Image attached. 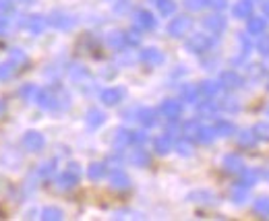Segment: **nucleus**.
<instances>
[{
	"instance_id": "15",
	"label": "nucleus",
	"mask_w": 269,
	"mask_h": 221,
	"mask_svg": "<svg viewBox=\"0 0 269 221\" xmlns=\"http://www.w3.org/2000/svg\"><path fill=\"white\" fill-rule=\"evenodd\" d=\"M17 71H19V67L15 65L13 60L3 62V65H0V81H9V79H13V77L17 75Z\"/></svg>"
},
{
	"instance_id": "6",
	"label": "nucleus",
	"mask_w": 269,
	"mask_h": 221,
	"mask_svg": "<svg viewBox=\"0 0 269 221\" xmlns=\"http://www.w3.org/2000/svg\"><path fill=\"white\" fill-rule=\"evenodd\" d=\"M209 46H212V40H209L207 36H201V34L193 36V38L187 42V48H189L191 52H195V54H203V52H207Z\"/></svg>"
},
{
	"instance_id": "11",
	"label": "nucleus",
	"mask_w": 269,
	"mask_h": 221,
	"mask_svg": "<svg viewBox=\"0 0 269 221\" xmlns=\"http://www.w3.org/2000/svg\"><path fill=\"white\" fill-rule=\"evenodd\" d=\"M162 114L170 120H176L181 116V102H174V100H168L162 104Z\"/></svg>"
},
{
	"instance_id": "9",
	"label": "nucleus",
	"mask_w": 269,
	"mask_h": 221,
	"mask_svg": "<svg viewBox=\"0 0 269 221\" xmlns=\"http://www.w3.org/2000/svg\"><path fill=\"white\" fill-rule=\"evenodd\" d=\"M123 98H125V91L121 87H110L102 93V102L106 106H116L118 102H123Z\"/></svg>"
},
{
	"instance_id": "14",
	"label": "nucleus",
	"mask_w": 269,
	"mask_h": 221,
	"mask_svg": "<svg viewBox=\"0 0 269 221\" xmlns=\"http://www.w3.org/2000/svg\"><path fill=\"white\" fill-rule=\"evenodd\" d=\"M137 27L141 29H154L156 27V19L149 11H139L137 13Z\"/></svg>"
},
{
	"instance_id": "32",
	"label": "nucleus",
	"mask_w": 269,
	"mask_h": 221,
	"mask_svg": "<svg viewBox=\"0 0 269 221\" xmlns=\"http://www.w3.org/2000/svg\"><path fill=\"white\" fill-rule=\"evenodd\" d=\"M203 93H205V96H216V93H218V89H220V85L218 83H212V81H209V83H203Z\"/></svg>"
},
{
	"instance_id": "46",
	"label": "nucleus",
	"mask_w": 269,
	"mask_h": 221,
	"mask_svg": "<svg viewBox=\"0 0 269 221\" xmlns=\"http://www.w3.org/2000/svg\"><path fill=\"white\" fill-rule=\"evenodd\" d=\"M0 112H3V104H0Z\"/></svg>"
},
{
	"instance_id": "12",
	"label": "nucleus",
	"mask_w": 269,
	"mask_h": 221,
	"mask_svg": "<svg viewBox=\"0 0 269 221\" xmlns=\"http://www.w3.org/2000/svg\"><path fill=\"white\" fill-rule=\"evenodd\" d=\"M205 27H207L209 31H214V34H222V31L226 29V19L220 17V15L207 17V19H205Z\"/></svg>"
},
{
	"instance_id": "25",
	"label": "nucleus",
	"mask_w": 269,
	"mask_h": 221,
	"mask_svg": "<svg viewBox=\"0 0 269 221\" xmlns=\"http://www.w3.org/2000/svg\"><path fill=\"white\" fill-rule=\"evenodd\" d=\"M156 5H158V11L162 15H172L174 9H176V5L172 3V0H156Z\"/></svg>"
},
{
	"instance_id": "18",
	"label": "nucleus",
	"mask_w": 269,
	"mask_h": 221,
	"mask_svg": "<svg viewBox=\"0 0 269 221\" xmlns=\"http://www.w3.org/2000/svg\"><path fill=\"white\" fill-rule=\"evenodd\" d=\"M251 9H253V7H251L249 0H241V3L234 7V15L241 17V19H247V17L251 15Z\"/></svg>"
},
{
	"instance_id": "39",
	"label": "nucleus",
	"mask_w": 269,
	"mask_h": 221,
	"mask_svg": "<svg viewBox=\"0 0 269 221\" xmlns=\"http://www.w3.org/2000/svg\"><path fill=\"white\" fill-rule=\"evenodd\" d=\"M257 137H263V139H269V124H257L255 129Z\"/></svg>"
},
{
	"instance_id": "29",
	"label": "nucleus",
	"mask_w": 269,
	"mask_h": 221,
	"mask_svg": "<svg viewBox=\"0 0 269 221\" xmlns=\"http://www.w3.org/2000/svg\"><path fill=\"white\" fill-rule=\"evenodd\" d=\"M197 96H199V89H197V87H185L183 98H185L187 102H197Z\"/></svg>"
},
{
	"instance_id": "5",
	"label": "nucleus",
	"mask_w": 269,
	"mask_h": 221,
	"mask_svg": "<svg viewBox=\"0 0 269 221\" xmlns=\"http://www.w3.org/2000/svg\"><path fill=\"white\" fill-rule=\"evenodd\" d=\"M21 25H23V29L29 31V34L38 36V34H42V29L46 27V19L40 17V15H29V17H25V19L21 21Z\"/></svg>"
},
{
	"instance_id": "30",
	"label": "nucleus",
	"mask_w": 269,
	"mask_h": 221,
	"mask_svg": "<svg viewBox=\"0 0 269 221\" xmlns=\"http://www.w3.org/2000/svg\"><path fill=\"white\" fill-rule=\"evenodd\" d=\"M263 29H265V21L263 19H253L249 23V31H251V34H259V31H263Z\"/></svg>"
},
{
	"instance_id": "34",
	"label": "nucleus",
	"mask_w": 269,
	"mask_h": 221,
	"mask_svg": "<svg viewBox=\"0 0 269 221\" xmlns=\"http://www.w3.org/2000/svg\"><path fill=\"white\" fill-rule=\"evenodd\" d=\"M176 149L181 151L183 155H191L193 153V145L189 143V141H178V145H176Z\"/></svg>"
},
{
	"instance_id": "3",
	"label": "nucleus",
	"mask_w": 269,
	"mask_h": 221,
	"mask_svg": "<svg viewBox=\"0 0 269 221\" xmlns=\"http://www.w3.org/2000/svg\"><path fill=\"white\" fill-rule=\"evenodd\" d=\"M191 27H193V21L189 17H178V19H174L170 23L168 31H170V36H174V38H183V36H187L191 31Z\"/></svg>"
},
{
	"instance_id": "16",
	"label": "nucleus",
	"mask_w": 269,
	"mask_h": 221,
	"mask_svg": "<svg viewBox=\"0 0 269 221\" xmlns=\"http://www.w3.org/2000/svg\"><path fill=\"white\" fill-rule=\"evenodd\" d=\"M224 166L228 172H241L243 170V160L238 155H228L224 160Z\"/></svg>"
},
{
	"instance_id": "35",
	"label": "nucleus",
	"mask_w": 269,
	"mask_h": 221,
	"mask_svg": "<svg viewBox=\"0 0 269 221\" xmlns=\"http://www.w3.org/2000/svg\"><path fill=\"white\" fill-rule=\"evenodd\" d=\"M199 129H201V126H199L197 122H187V124H185V135H191V137H197V133H199Z\"/></svg>"
},
{
	"instance_id": "20",
	"label": "nucleus",
	"mask_w": 269,
	"mask_h": 221,
	"mask_svg": "<svg viewBox=\"0 0 269 221\" xmlns=\"http://www.w3.org/2000/svg\"><path fill=\"white\" fill-rule=\"evenodd\" d=\"M42 219H46V221H58V219H63V211L56 209V207H48V209L42 211Z\"/></svg>"
},
{
	"instance_id": "27",
	"label": "nucleus",
	"mask_w": 269,
	"mask_h": 221,
	"mask_svg": "<svg viewBox=\"0 0 269 221\" xmlns=\"http://www.w3.org/2000/svg\"><path fill=\"white\" fill-rule=\"evenodd\" d=\"M54 166H56V162H46V164H42L40 166V170H38V176L40 178H50L52 174H54Z\"/></svg>"
},
{
	"instance_id": "2",
	"label": "nucleus",
	"mask_w": 269,
	"mask_h": 221,
	"mask_svg": "<svg viewBox=\"0 0 269 221\" xmlns=\"http://www.w3.org/2000/svg\"><path fill=\"white\" fill-rule=\"evenodd\" d=\"M79 178H81V170H79V166L77 164H71L67 170H65V174L58 178V188H63V191H69V188H73L77 182H79Z\"/></svg>"
},
{
	"instance_id": "28",
	"label": "nucleus",
	"mask_w": 269,
	"mask_h": 221,
	"mask_svg": "<svg viewBox=\"0 0 269 221\" xmlns=\"http://www.w3.org/2000/svg\"><path fill=\"white\" fill-rule=\"evenodd\" d=\"M191 201H197V203H216V197L209 195V193H193Z\"/></svg>"
},
{
	"instance_id": "33",
	"label": "nucleus",
	"mask_w": 269,
	"mask_h": 221,
	"mask_svg": "<svg viewBox=\"0 0 269 221\" xmlns=\"http://www.w3.org/2000/svg\"><path fill=\"white\" fill-rule=\"evenodd\" d=\"M108 42H110V46L121 48V46H125V34H112Z\"/></svg>"
},
{
	"instance_id": "1",
	"label": "nucleus",
	"mask_w": 269,
	"mask_h": 221,
	"mask_svg": "<svg viewBox=\"0 0 269 221\" xmlns=\"http://www.w3.org/2000/svg\"><path fill=\"white\" fill-rule=\"evenodd\" d=\"M34 102L46 110H61V108H67L69 106V98L67 93H63L61 89H38Z\"/></svg>"
},
{
	"instance_id": "45",
	"label": "nucleus",
	"mask_w": 269,
	"mask_h": 221,
	"mask_svg": "<svg viewBox=\"0 0 269 221\" xmlns=\"http://www.w3.org/2000/svg\"><path fill=\"white\" fill-rule=\"evenodd\" d=\"M7 27H9V19L0 15V34H5V31H7Z\"/></svg>"
},
{
	"instance_id": "37",
	"label": "nucleus",
	"mask_w": 269,
	"mask_h": 221,
	"mask_svg": "<svg viewBox=\"0 0 269 221\" xmlns=\"http://www.w3.org/2000/svg\"><path fill=\"white\" fill-rule=\"evenodd\" d=\"M187 7L191 11H201L203 7H207V0H187Z\"/></svg>"
},
{
	"instance_id": "10",
	"label": "nucleus",
	"mask_w": 269,
	"mask_h": 221,
	"mask_svg": "<svg viewBox=\"0 0 269 221\" xmlns=\"http://www.w3.org/2000/svg\"><path fill=\"white\" fill-rule=\"evenodd\" d=\"M110 180H112V186L118 188V191H125V188H129V184H131L129 176H127L123 170H114V172L110 174Z\"/></svg>"
},
{
	"instance_id": "19",
	"label": "nucleus",
	"mask_w": 269,
	"mask_h": 221,
	"mask_svg": "<svg viewBox=\"0 0 269 221\" xmlns=\"http://www.w3.org/2000/svg\"><path fill=\"white\" fill-rule=\"evenodd\" d=\"M129 160H131L135 166H147V164H149V155H147V151L139 149V151H133V153H131Z\"/></svg>"
},
{
	"instance_id": "22",
	"label": "nucleus",
	"mask_w": 269,
	"mask_h": 221,
	"mask_svg": "<svg viewBox=\"0 0 269 221\" xmlns=\"http://www.w3.org/2000/svg\"><path fill=\"white\" fill-rule=\"evenodd\" d=\"M9 60H13L17 67H25V65H27V56H25V52H23V50H19V48L11 50V56H9Z\"/></svg>"
},
{
	"instance_id": "36",
	"label": "nucleus",
	"mask_w": 269,
	"mask_h": 221,
	"mask_svg": "<svg viewBox=\"0 0 269 221\" xmlns=\"http://www.w3.org/2000/svg\"><path fill=\"white\" fill-rule=\"evenodd\" d=\"M255 211H257V213H263V215H267V213H269V199H261V201H257V205H255Z\"/></svg>"
},
{
	"instance_id": "4",
	"label": "nucleus",
	"mask_w": 269,
	"mask_h": 221,
	"mask_svg": "<svg viewBox=\"0 0 269 221\" xmlns=\"http://www.w3.org/2000/svg\"><path fill=\"white\" fill-rule=\"evenodd\" d=\"M44 145H46L44 137H42L40 133H36V131L27 133V135L23 137V147H25L27 151H32V153H38V151H42V149H44Z\"/></svg>"
},
{
	"instance_id": "26",
	"label": "nucleus",
	"mask_w": 269,
	"mask_h": 221,
	"mask_svg": "<svg viewBox=\"0 0 269 221\" xmlns=\"http://www.w3.org/2000/svg\"><path fill=\"white\" fill-rule=\"evenodd\" d=\"M232 133H234V126H232L230 122L220 120V122L216 124V135H224V137H228V135H232Z\"/></svg>"
},
{
	"instance_id": "42",
	"label": "nucleus",
	"mask_w": 269,
	"mask_h": 221,
	"mask_svg": "<svg viewBox=\"0 0 269 221\" xmlns=\"http://www.w3.org/2000/svg\"><path fill=\"white\" fill-rule=\"evenodd\" d=\"M259 50H261L263 54H269V38L263 36V40L259 42Z\"/></svg>"
},
{
	"instance_id": "23",
	"label": "nucleus",
	"mask_w": 269,
	"mask_h": 221,
	"mask_svg": "<svg viewBox=\"0 0 269 221\" xmlns=\"http://www.w3.org/2000/svg\"><path fill=\"white\" fill-rule=\"evenodd\" d=\"M106 176V166L104 164H92L89 166V178L92 180H100Z\"/></svg>"
},
{
	"instance_id": "13",
	"label": "nucleus",
	"mask_w": 269,
	"mask_h": 221,
	"mask_svg": "<svg viewBox=\"0 0 269 221\" xmlns=\"http://www.w3.org/2000/svg\"><path fill=\"white\" fill-rule=\"evenodd\" d=\"M222 85L224 87H230V89H236V87H241L243 85V79H241V75H236L234 71H226V73H222Z\"/></svg>"
},
{
	"instance_id": "31",
	"label": "nucleus",
	"mask_w": 269,
	"mask_h": 221,
	"mask_svg": "<svg viewBox=\"0 0 269 221\" xmlns=\"http://www.w3.org/2000/svg\"><path fill=\"white\" fill-rule=\"evenodd\" d=\"M36 93H38V89H36L34 85H25V87L21 89V98H25V100H34V98H36Z\"/></svg>"
},
{
	"instance_id": "41",
	"label": "nucleus",
	"mask_w": 269,
	"mask_h": 221,
	"mask_svg": "<svg viewBox=\"0 0 269 221\" xmlns=\"http://www.w3.org/2000/svg\"><path fill=\"white\" fill-rule=\"evenodd\" d=\"M253 182H255V174H251V172H249V174H245V176H243L241 186H251Z\"/></svg>"
},
{
	"instance_id": "21",
	"label": "nucleus",
	"mask_w": 269,
	"mask_h": 221,
	"mask_svg": "<svg viewBox=\"0 0 269 221\" xmlns=\"http://www.w3.org/2000/svg\"><path fill=\"white\" fill-rule=\"evenodd\" d=\"M156 116H158V114H156L154 110H141V112H139V120H141L145 126H154V124L158 122Z\"/></svg>"
},
{
	"instance_id": "38",
	"label": "nucleus",
	"mask_w": 269,
	"mask_h": 221,
	"mask_svg": "<svg viewBox=\"0 0 269 221\" xmlns=\"http://www.w3.org/2000/svg\"><path fill=\"white\" fill-rule=\"evenodd\" d=\"M141 42V38L135 34V31H129V34H125V44H129V46H137Z\"/></svg>"
},
{
	"instance_id": "40",
	"label": "nucleus",
	"mask_w": 269,
	"mask_h": 221,
	"mask_svg": "<svg viewBox=\"0 0 269 221\" xmlns=\"http://www.w3.org/2000/svg\"><path fill=\"white\" fill-rule=\"evenodd\" d=\"M13 9H15L13 0H0V11H3V13H11Z\"/></svg>"
},
{
	"instance_id": "8",
	"label": "nucleus",
	"mask_w": 269,
	"mask_h": 221,
	"mask_svg": "<svg viewBox=\"0 0 269 221\" xmlns=\"http://www.w3.org/2000/svg\"><path fill=\"white\" fill-rule=\"evenodd\" d=\"M141 60L145 62L147 67H158V65L164 62V54L160 50H156V48H147V50L141 52Z\"/></svg>"
},
{
	"instance_id": "44",
	"label": "nucleus",
	"mask_w": 269,
	"mask_h": 221,
	"mask_svg": "<svg viewBox=\"0 0 269 221\" xmlns=\"http://www.w3.org/2000/svg\"><path fill=\"white\" fill-rule=\"evenodd\" d=\"M207 5H212L214 9H224L226 7V0H207Z\"/></svg>"
},
{
	"instance_id": "24",
	"label": "nucleus",
	"mask_w": 269,
	"mask_h": 221,
	"mask_svg": "<svg viewBox=\"0 0 269 221\" xmlns=\"http://www.w3.org/2000/svg\"><path fill=\"white\" fill-rule=\"evenodd\" d=\"M170 149H172V141H170V137H160V139H156V151H158V153L166 155Z\"/></svg>"
},
{
	"instance_id": "43",
	"label": "nucleus",
	"mask_w": 269,
	"mask_h": 221,
	"mask_svg": "<svg viewBox=\"0 0 269 221\" xmlns=\"http://www.w3.org/2000/svg\"><path fill=\"white\" fill-rule=\"evenodd\" d=\"M253 135L251 133H243V137H241V145H253Z\"/></svg>"
},
{
	"instance_id": "17",
	"label": "nucleus",
	"mask_w": 269,
	"mask_h": 221,
	"mask_svg": "<svg viewBox=\"0 0 269 221\" xmlns=\"http://www.w3.org/2000/svg\"><path fill=\"white\" fill-rule=\"evenodd\" d=\"M104 120H106V116H104L100 110H89V114H87V124L92 126V129H98L100 124H104Z\"/></svg>"
},
{
	"instance_id": "7",
	"label": "nucleus",
	"mask_w": 269,
	"mask_h": 221,
	"mask_svg": "<svg viewBox=\"0 0 269 221\" xmlns=\"http://www.w3.org/2000/svg\"><path fill=\"white\" fill-rule=\"evenodd\" d=\"M48 23H50L52 27H56V29H71V27L75 25V19L69 17L67 13H52V15L48 17Z\"/></svg>"
}]
</instances>
